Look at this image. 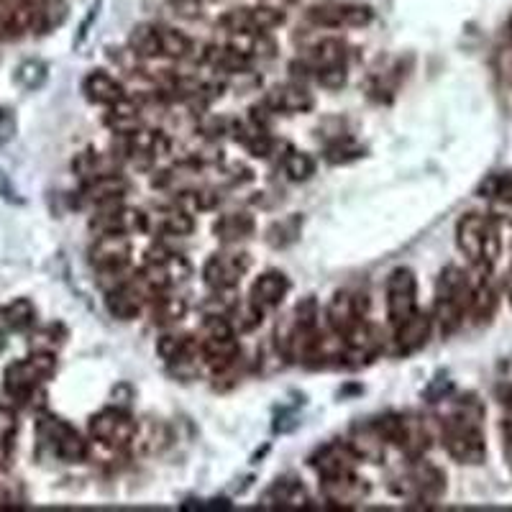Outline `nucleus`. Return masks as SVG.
<instances>
[{
  "label": "nucleus",
  "instance_id": "1",
  "mask_svg": "<svg viewBox=\"0 0 512 512\" xmlns=\"http://www.w3.org/2000/svg\"><path fill=\"white\" fill-rule=\"evenodd\" d=\"M484 410L477 395H461L441 420V443L446 454L461 466H482L487 461Z\"/></svg>",
  "mask_w": 512,
  "mask_h": 512
},
{
  "label": "nucleus",
  "instance_id": "2",
  "mask_svg": "<svg viewBox=\"0 0 512 512\" xmlns=\"http://www.w3.org/2000/svg\"><path fill=\"white\" fill-rule=\"evenodd\" d=\"M456 246L474 269H495L502 256V228L492 213L469 210L456 223Z\"/></svg>",
  "mask_w": 512,
  "mask_h": 512
},
{
  "label": "nucleus",
  "instance_id": "3",
  "mask_svg": "<svg viewBox=\"0 0 512 512\" xmlns=\"http://www.w3.org/2000/svg\"><path fill=\"white\" fill-rule=\"evenodd\" d=\"M469 297H472V274L448 264L436 282L433 300V326L443 338L454 336L469 320Z\"/></svg>",
  "mask_w": 512,
  "mask_h": 512
},
{
  "label": "nucleus",
  "instance_id": "4",
  "mask_svg": "<svg viewBox=\"0 0 512 512\" xmlns=\"http://www.w3.org/2000/svg\"><path fill=\"white\" fill-rule=\"evenodd\" d=\"M200 361L205 367L213 369L216 379L228 377L236 372L241 359L239 333L231 326L228 315H208L200 328Z\"/></svg>",
  "mask_w": 512,
  "mask_h": 512
},
{
  "label": "nucleus",
  "instance_id": "5",
  "mask_svg": "<svg viewBox=\"0 0 512 512\" xmlns=\"http://www.w3.org/2000/svg\"><path fill=\"white\" fill-rule=\"evenodd\" d=\"M318 303L313 297H305L303 303H297L290 318L277 328V349L292 364H308L310 351L320 336L318 328Z\"/></svg>",
  "mask_w": 512,
  "mask_h": 512
},
{
  "label": "nucleus",
  "instance_id": "6",
  "mask_svg": "<svg viewBox=\"0 0 512 512\" xmlns=\"http://www.w3.org/2000/svg\"><path fill=\"white\" fill-rule=\"evenodd\" d=\"M392 492L413 507H433L446 495V474L436 464L410 459V464L392 479Z\"/></svg>",
  "mask_w": 512,
  "mask_h": 512
},
{
  "label": "nucleus",
  "instance_id": "7",
  "mask_svg": "<svg viewBox=\"0 0 512 512\" xmlns=\"http://www.w3.org/2000/svg\"><path fill=\"white\" fill-rule=\"evenodd\" d=\"M57 372V354L49 351H31L26 359L13 361L3 374V387L18 402H29L39 395L41 384L49 382Z\"/></svg>",
  "mask_w": 512,
  "mask_h": 512
},
{
  "label": "nucleus",
  "instance_id": "8",
  "mask_svg": "<svg viewBox=\"0 0 512 512\" xmlns=\"http://www.w3.org/2000/svg\"><path fill=\"white\" fill-rule=\"evenodd\" d=\"M379 420L387 443L397 446L410 459H423L433 446V431L423 415L415 413H387Z\"/></svg>",
  "mask_w": 512,
  "mask_h": 512
},
{
  "label": "nucleus",
  "instance_id": "9",
  "mask_svg": "<svg viewBox=\"0 0 512 512\" xmlns=\"http://www.w3.org/2000/svg\"><path fill=\"white\" fill-rule=\"evenodd\" d=\"M36 436H39L41 446L64 464H82L90 456L88 441L57 415H41L36 420Z\"/></svg>",
  "mask_w": 512,
  "mask_h": 512
},
{
  "label": "nucleus",
  "instance_id": "10",
  "mask_svg": "<svg viewBox=\"0 0 512 512\" xmlns=\"http://www.w3.org/2000/svg\"><path fill=\"white\" fill-rule=\"evenodd\" d=\"M349 49L341 39H320L305 52L300 67L315 77L323 88H341L346 82Z\"/></svg>",
  "mask_w": 512,
  "mask_h": 512
},
{
  "label": "nucleus",
  "instance_id": "11",
  "mask_svg": "<svg viewBox=\"0 0 512 512\" xmlns=\"http://www.w3.org/2000/svg\"><path fill=\"white\" fill-rule=\"evenodd\" d=\"M305 18L320 29H361L372 24L374 11L356 0H320L305 11Z\"/></svg>",
  "mask_w": 512,
  "mask_h": 512
},
{
  "label": "nucleus",
  "instance_id": "12",
  "mask_svg": "<svg viewBox=\"0 0 512 512\" xmlns=\"http://www.w3.org/2000/svg\"><path fill=\"white\" fill-rule=\"evenodd\" d=\"M192 274V264L187 262V256L177 254L169 249H154L146 256L144 267H141V280L152 287L154 292L175 290V287L185 285L187 277Z\"/></svg>",
  "mask_w": 512,
  "mask_h": 512
},
{
  "label": "nucleus",
  "instance_id": "13",
  "mask_svg": "<svg viewBox=\"0 0 512 512\" xmlns=\"http://www.w3.org/2000/svg\"><path fill=\"white\" fill-rule=\"evenodd\" d=\"M251 269V256L241 249L226 246L223 251H216L203 267L205 285L213 292H231L241 285L246 272Z\"/></svg>",
  "mask_w": 512,
  "mask_h": 512
},
{
  "label": "nucleus",
  "instance_id": "14",
  "mask_svg": "<svg viewBox=\"0 0 512 512\" xmlns=\"http://www.w3.org/2000/svg\"><path fill=\"white\" fill-rule=\"evenodd\" d=\"M139 425L126 410L105 408L90 418V436L111 451H123L136 441Z\"/></svg>",
  "mask_w": 512,
  "mask_h": 512
},
{
  "label": "nucleus",
  "instance_id": "15",
  "mask_svg": "<svg viewBox=\"0 0 512 512\" xmlns=\"http://www.w3.org/2000/svg\"><path fill=\"white\" fill-rule=\"evenodd\" d=\"M384 305H387V318L392 326L413 315L418 310V280L410 267L392 269L387 282H384Z\"/></svg>",
  "mask_w": 512,
  "mask_h": 512
},
{
  "label": "nucleus",
  "instance_id": "16",
  "mask_svg": "<svg viewBox=\"0 0 512 512\" xmlns=\"http://www.w3.org/2000/svg\"><path fill=\"white\" fill-rule=\"evenodd\" d=\"M285 21V13L272 6H241L231 8L218 18L226 34H267Z\"/></svg>",
  "mask_w": 512,
  "mask_h": 512
},
{
  "label": "nucleus",
  "instance_id": "17",
  "mask_svg": "<svg viewBox=\"0 0 512 512\" xmlns=\"http://www.w3.org/2000/svg\"><path fill=\"white\" fill-rule=\"evenodd\" d=\"M367 308L369 300L364 292L338 290L326 308L328 328L338 333V336H346V333H351L356 326H361L367 320Z\"/></svg>",
  "mask_w": 512,
  "mask_h": 512
},
{
  "label": "nucleus",
  "instance_id": "18",
  "mask_svg": "<svg viewBox=\"0 0 512 512\" xmlns=\"http://www.w3.org/2000/svg\"><path fill=\"white\" fill-rule=\"evenodd\" d=\"M154 297V290L146 285L144 280H123L108 292L105 297V305H108V313L118 320H134L141 310L149 305V300Z\"/></svg>",
  "mask_w": 512,
  "mask_h": 512
},
{
  "label": "nucleus",
  "instance_id": "19",
  "mask_svg": "<svg viewBox=\"0 0 512 512\" xmlns=\"http://www.w3.org/2000/svg\"><path fill=\"white\" fill-rule=\"evenodd\" d=\"M433 331V315L423 313V310H415L413 315H408L405 320H400L395 326V336H392V351L395 356H413L420 349H425V344L431 341Z\"/></svg>",
  "mask_w": 512,
  "mask_h": 512
},
{
  "label": "nucleus",
  "instance_id": "20",
  "mask_svg": "<svg viewBox=\"0 0 512 512\" xmlns=\"http://www.w3.org/2000/svg\"><path fill=\"white\" fill-rule=\"evenodd\" d=\"M384 336L372 323H361L354 331L344 336V364L346 367H367L382 354Z\"/></svg>",
  "mask_w": 512,
  "mask_h": 512
},
{
  "label": "nucleus",
  "instance_id": "21",
  "mask_svg": "<svg viewBox=\"0 0 512 512\" xmlns=\"http://www.w3.org/2000/svg\"><path fill=\"white\" fill-rule=\"evenodd\" d=\"M472 297H469V320L474 326H487L495 318L497 305H500V292H497L492 269H474L472 267Z\"/></svg>",
  "mask_w": 512,
  "mask_h": 512
},
{
  "label": "nucleus",
  "instance_id": "22",
  "mask_svg": "<svg viewBox=\"0 0 512 512\" xmlns=\"http://www.w3.org/2000/svg\"><path fill=\"white\" fill-rule=\"evenodd\" d=\"M131 262V239L121 233H103L90 246V264L103 274H121Z\"/></svg>",
  "mask_w": 512,
  "mask_h": 512
},
{
  "label": "nucleus",
  "instance_id": "23",
  "mask_svg": "<svg viewBox=\"0 0 512 512\" xmlns=\"http://www.w3.org/2000/svg\"><path fill=\"white\" fill-rule=\"evenodd\" d=\"M262 105L269 113H282V116H300L315 108V98L300 82H280L272 85L264 95Z\"/></svg>",
  "mask_w": 512,
  "mask_h": 512
},
{
  "label": "nucleus",
  "instance_id": "24",
  "mask_svg": "<svg viewBox=\"0 0 512 512\" xmlns=\"http://www.w3.org/2000/svg\"><path fill=\"white\" fill-rule=\"evenodd\" d=\"M90 228H93L98 236H103V233H121V236H131V233L146 231V213H141V210L136 208H128V205L123 203L108 205V208L95 210Z\"/></svg>",
  "mask_w": 512,
  "mask_h": 512
},
{
  "label": "nucleus",
  "instance_id": "25",
  "mask_svg": "<svg viewBox=\"0 0 512 512\" xmlns=\"http://www.w3.org/2000/svg\"><path fill=\"white\" fill-rule=\"evenodd\" d=\"M356 454L346 441H331L326 446H320L313 456H310V466L318 474L320 482L323 479H336L344 474L356 472Z\"/></svg>",
  "mask_w": 512,
  "mask_h": 512
},
{
  "label": "nucleus",
  "instance_id": "26",
  "mask_svg": "<svg viewBox=\"0 0 512 512\" xmlns=\"http://www.w3.org/2000/svg\"><path fill=\"white\" fill-rule=\"evenodd\" d=\"M169 141L162 131H152V128L139 126L136 131L123 136V154L126 159H131L139 167H146V164L157 162L162 154H167Z\"/></svg>",
  "mask_w": 512,
  "mask_h": 512
},
{
  "label": "nucleus",
  "instance_id": "27",
  "mask_svg": "<svg viewBox=\"0 0 512 512\" xmlns=\"http://www.w3.org/2000/svg\"><path fill=\"white\" fill-rule=\"evenodd\" d=\"M128 190H131V185H128L126 177L116 175V172H108V175L85 180V185L80 190V200L88 208H108V205L121 203L128 195Z\"/></svg>",
  "mask_w": 512,
  "mask_h": 512
},
{
  "label": "nucleus",
  "instance_id": "28",
  "mask_svg": "<svg viewBox=\"0 0 512 512\" xmlns=\"http://www.w3.org/2000/svg\"><path fill=\"white\" fill-rule=\"evenodd\" d=\"M157 351L164 364L175 369V372L192 369L200 361L198 338L190 336V333H164L157 341Z\"/></svg>",
  "mask_w": 512,
  "mask_h": 512
},
{
  "label": "nucleus",
  "instance_id": "29",
  "mask_svg": "<svg viewBox=\"0 0 512 512\" xmlns=\"http://www.w3.org/2000/svg\"><path fill=\"white\" fill-rule=\"evenodd\" d=\"M320 492H323V500L331 507H356L369 497V482L361 479L356 472H351L344 474V477L323 479Z\"/></svg>",
  "mask_w": 512,
  "mask_h": 512
},
{
  "label": "nucleus",
  "instance_id": "30",
  "mask_svg": "<svg viewBox=\"0 0 512 512\" xmlns=\"http://www.w3.org/2000/svg\"><path fill=\"white\" fill-rule=\"evenodd\" d=\"M479 195L489 203V213L497 221L512 223V169L492 172L479 185Z\"/></svg>",
  "mask_w": 512,
  "mask_h": 512
},
{
  "label": "nucleus",
  "instance_id": "31",
  "mask_svg": "<svg viewBox=\"0 0 512 512\" xmlns=\"http://www.w3.org/2000/svg\"><path fill=\"white\" fill-rule=\"evenodd\" d=\"M287 292H290L287 274L280 272V269H269V272L259 274L254 280V285H251L249 303H254L262 313H267V310L280 308V305L285 303Z\"/></svg>",
  "mask_w": 512,
  "mask_h": 512
},
{
  "label": "nucleus",
  "instance_id": "32",
  "mask_svg": "<svg viewBox=\"0 0 512 512\" xmlns=\"http://www.w3.org/2000/svg\"><path fill=\"white\" fill-rule=\"evenodd\" d=\"M36 29V0H0V34L18 39Z\"/></svg>",
  "mask_w": 512,
  "mask_h": 512
},
{
  "label": "nucleus",
  "instance_id": "33",
  "mask_svg": "<svg viewBox=\"0 0 512 512\" xmlns=\"http://www.w3.org/2000/svg\"><path fill=\"white\" fill-rule=\"evenodd\" d=\"M346 443L351 446V451L356 454V459H367V461H382L384 456V448L390 446L387 443V438H384L382 428H379V420L372 418V420H364V423L354 425L349 433V438H346Z\"/></svg>",
  "mask_w": 512,
  "mask_h": 512
},
{
  "label": "nucleus",
  "instance_id": "34",
  "mask_svg": "<svg viewBox=\"0 0 512 512\" xmlns=\"http://www.w3.org/2000/svg\"><path fill=\"white\" fill-rule=\"evenodd\" d=\"M146 231L162 233V236H190L195 231V218L182 205H164L146 213Z\"/></svg>",
  "mask_w": 512,
  "mask_h": 512
},
{
  "label": "nucleus",
  "instance_id": "35",
  "mask_svg": "<svg viewBox=\"0 0 512 512\" xmlns=\"http://www.w3.org/2000/svg\"><path fill=\"white\" fill-rule=\"evenodd\" d=\"M82 93H85V98H88L90 103L105 105V108H113V105H118L121 100L128 98L123 82L105 70L88 72L85 80H82Z\"/></svg>",
  "mask_w": 512,
  "mask_h": 512
},
{
  "label": "nucleus",
  "instance_id": "36",
  "mask_svg": "<svg viewBox=\"0 0 512 512\" xmlns=\"http://www.w3.org/2000/svg\"><path fill=\"white\" fill-rule=\"evenodd\" d=\"M256 231V221L251 213L246 210H231V213H223L216 223H213V233L216 239L223 241L226 246H236L241 241L251 239Z\"/></svg>",
  "mask_w": 512,
  "mask_h": 512
},
{
  "label": "nucleus",
  "instance_id": "37",
  "mask_svg": "<svg viewBox=\"0 0 512 512\" xmlns=\"http://www.w3.org/2000/svg\"><path fill=\"white\" fill-rule=\"evenodd\" d=\"M259 502H262V507H292V510H297V507L310 505V495L295 477H282L272 482V487L264 492Z\"/></svg>",
  "mask_w": 512,
  "mask_h": 512
},
{
  "label": "nucleus",
  "instance_id": "38",
  "mask_svg": "<svg viewBox=\"0 0 512 512\" xmlns=\"http://www.w3.org/2000/svg\"><path fill=\"white\" fill-rule=\"evenodd\" d=\"M149 308H152L154 323L162 328H169L177 326L187 315V300L180 295H169V290H162L154 292V297L149 300Z\"/></svg>",
  "mask_w": 512,
  "mask_h": 512
},
{
  "label": "nucleus",
  "instance_id": "39",
  "mask_svg": "<svg viewBox=\"0 0 512 512\" xmlns=\"http://www.w3.org/2000/svg\"><path fill=\"white\" fill-rule=\"evenodd\" d=\"M128 49L141 59H162V24H139L128 36Z\"/></svg>",
  "mask_w": 512,
  "mask_h": 512
},
{
  "label": "nucleus",
  "instance_id": "40",
  "mask_svg": "<svg viewBox=\"0 0 512 512\" xmlns=\"http://www.w3.org/2000/svg\"><path fill=\"white\" fill-rule=\"evenodd\" d=\"M402 77H405V72H402L400 62L392 64V67H382V70L372 72V77H369V98L379 100V103L392 100L395 98L397 88H400Z\"/></svg>",
  "mask_w": 512,
  "mask_h": 512
},
{
  "label": "nucleus",
  "instance_id": "41",
  "mask_svg": "<svg viewBox=\"0 0 512 512\" xmlns=\"http://www.w3.org/2000/svg\"><path fill=\"white\" fill-rule=\"evenodd\" d=\"M0 323L8 328V331H29L36 323V308L31 300L26 297H16L11 303H6L0 308Z\"/></svg>",
  "mask_w": 512,
  "mask_h": 512
},
{
  "label": "nucleus",
  "instance_id": "42",
  "mask_svg": "<svg viewBox=\"0 0 512 512\" xmlns=\"http://www.w3.org/2000/svg\"><path fill=\"white\" fill-rule=\"evenodd\" d=\"M18 436V415L13 408L0 405V469L11 461Z\"/></svg>",
  "mask_w": 512,
  "mask_h": 512
},
{
  "label": "nucleus",
  "instance_id": "43",
  "mask_svg": "<svg viewBox=\"0 0 512 512\" xmlns=\"http://www.w3.org/2000/svg\"><path fill=\"white\" fill-rule=\"evenodd\" d=\"M282 172H285V177L290 182H305L315 175V159L310 154L290 149L282 157Z\"/></svg>",
  "mask_w": 512,
  "mask_h": 512
},
{
  "label": "nucleus",
  "instance_id": "44",
  "mask_svg": "<svg viewBox=\"0 0 512 512\" xmlns=\"http://www.w3.org/2000/svg\"><path fill=\"white\" fill-rule=\"evenodd\" d=\"M497 397H500L505 413H512V361L502 364L500 379H497Z\"/></svg>",
  "mask_w": 512,
  "mask_h": 512
},
{
  "label": "nucleus",
  "instance_id": "45",
  "mask_svg": "<svg viewBox=\"0 0 512 512\" xmlns=\"http://www.w3.org/2000/svg\"><path fill=\"white\" fill-rule=\"evenodd\" d=\"M167 3L175 8V13H180V16L198 18V16H203L205 8L213 6V3H218V0H167Z\"/></svg>",
  "mask_w": 512,
  "mask_h": 512
},
{
  "label": "nucleus",
  "instance_id": "46",
  "mask_svg": "<svg viewBox=\"0 0 512 512\" xmlns=\"http://www.w3.org/2000/svg\"><path fill=\"white\" fill-rule=\"evenodd\" d=\"M500 438H502V456H505V464L512 474V413H505V418H502Z\"/></svg>",
  "mask_w": 512,
  "mask_h": 512
},
{
  "label": "nucleus",
  "instance_id": "47",
  "mask_svg": "<svg viewBox=\"0 0 512 512\" xmlns=\"http://www.w3.org/2000/svg\"><path fill=\"white\" fill-rule=\"evenodd\" d=\"M505 290H507V300H510V305H512V264H510V269H507V282H505Z\"/></svg>",
  "mask_w": 512,
  "mask_h": 512
},
{
  "label": "nucleus",
  "instance_id": "48",
  "mask_svg": "<svg viewBox=\"0 0 512 512\" xmlns=\"http://www.w3.org/2000/svg\"><path fill=\"white\" fill-rule=\"evenodd\" d=\"M3 346H6V338H3V333H0V351H3Z\"/></svg>",
  "mask_w": 512,
  "mask_h": 512
},
{
  "label": "nucleus",
  "instance_id": "49",
  "mask_svg": "<svg viewBox=\"0 0 512 512\" xmlns=\"http://www.w3.org/2000/svg\"><path fill=\"white\" fill-rule=\"evenodd\" d=\"M507 29H510V41H512V16H510V24H507Z\"/></svg>",
  "mask_w": 512,
  "mask_h": 512
}]
</instances>
